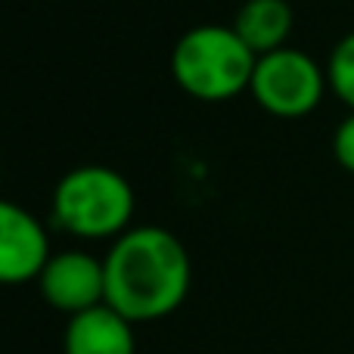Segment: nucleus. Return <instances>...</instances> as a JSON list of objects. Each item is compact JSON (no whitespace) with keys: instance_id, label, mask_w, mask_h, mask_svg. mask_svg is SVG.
Returning <instances> with one entry per match:
<instances>
[{"instance_id":"f257e3e1","label":"nucleus","mask_w":354,"mask_h":354,"mask_svg":"<svg viewBox=\"0 0 354 354\" xmlns=\"http://www.w3.org/2000/svg\"><path fill=\"white\" fill-rule=\"evenodd\" d=\"M106 268V305L131 324H153L183 305L193 283L187 245L165 227H131L115 239Z\"/></svg>"},{"instance_id":"f03ea898","label":"nucleus","mask_w":354,"mask_h":354,"mask_svg":"<svg viewBox=\"0 0 354 354\" xmlns=\"http://www.w3.org/2000/svg\"><path fill=\"white\" fill-rule=\"evenodd\" d=\"M258 56L233 25H196L171 50V75L187 97L199 103H227L249 91Z\"/></svg>"},{"instance_id":"7ed1b4c3","label":"nucleus","mask_w":354,"mask_h":354,"mask_svg":"<svg viewBox=\"0 0 354 354\" xmlns=\"http://www.w3.org/2000/svg\"><path fill=\"white\" fill-rule=\"evenodd\" d=\"M134 189L106 165H81L62 174L53 189V221L78 239H112L131 230Z\"/></svg>"},{"instance_id":"20e7f679","label":"nucleus","mask_w":354,"mask_h":354,"mask_svg":"<svg viewBox=\"0 0 354 354\" xmlns=\"http://www.w3.org/2000/svg\"><path fill=\"white\" fill-rule=\"evenodd\" d=\"M330 81L326 66L295 47L258 56L249 93L274 118H305L324 103Z\"/></svg>"},{"instance_id":"39448f33","label":"nucleus","mask_w":354,"mask_h":354,"mask_svg":"<svg viewBox=\"0 0 354 354\" xmlns=\"http://www.w3.org/2000/svg\"><path fill=\"white\" fill-rule=\"evenodd\" d=\"M37 286H41V295L47 299V305L68 314V317L91 311L97 305H106L103 261L81 249L50 255V261L44 264L41 277H37Z\"/></svg>"},{"instance_id":"423d86ee","label":"nucleus","mask_w":354,"mask_h":354,"mask_svg":"<svg viewBox=\"0 0 354 354\" xmlns=\"http://www.w3.org/2000/svg\"><path fill=\"white\" fill-rule=\"evenodd\" d=\"M50 261V239L44 224L10 199H0V286L37 280Z\"/></svg>"},{"instance_id":"0eeeda50","label":"nucleus","mask_w":354,"mask_h":354,"mask_svg":"<svg viewBox=\"0 0 354 354\" xmlns=\"http://www.w3.org/2000/svg\"><path fill=\"white\" fill-rule=\"evenodd\" d=\"M131 320L122 317L115 308L97 305L68 317L62 351L66 354H134L137 339Z\"/></svg>"},{"instance_id":"6e6552de","label":"nucleus","mask_w":354,"mask_h":354,"mask_svg":"<svg viewBox=\"0 0 354 354\" xmlns=\"http://www.w3.org/2000/svg\"><path fill=\"white\" fill-rule=\"evenodd\" d=\"M295 12L289 0H245L233 16V31L245 41L255 56L289 47Z\"/></svg>"},{"instance_id":"1a4fd4ad","label":"nucleus","mask_w":354,"mask_h":354,"mask_svg":"<svg viewBox=\"0 0 354 354\" xmlns=\"http://www.w3.org/2000/svg\"><path fill=\"white\" fill-rule=\"evenodd\" d=\"M326 81H330L333 97L348 106V112H354V31L339 37L336 47L330 50Z\"/></svg>"},{"instance_id":"9d476101","label":"nucleus","mask_w":354,"mask_h":354,"mask_svg":"<svg viewBox=\"0 0 354 354\" xmlns=\"http://www.w3.org/2000/svg\"><path fill=\"white\" fill-rule=\"evenodd\" d=\"M333 156L348 174H354V112L339 122L336 134H333Z\"/></svg>"}]
</instances>
